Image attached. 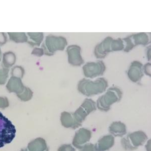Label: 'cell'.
<instances>
[{
	"label": "cell",
	"mask_w": 151,
	"mask_h": 151,
	"mask_svg": "<svg viewBox=\"0 0 151 151\" xmlns=\"http://www.w3.org/2000/svg\"><path fill=\"white\" fill-rule=\"evenodd\" d=\"M124 43V52H130L133 48L139 45L146 46L151 42L149 35L147 33L141 32L134 34L122 39Z\"/></svg>",
	"instance_id": "6"
},
{
	"label": "cell",
	"mask_w": 151,
	"mask_h": 151,
	"mask_svg": "<svg viewBox=\"0 0 151 151\" xmlns=\"http://www.w3.org/2000/svg\"><path fill=\"white\" fill-rule=\"evenodd\" d=\"M109 131L114 137H122L127 134V127L125 124L121 122H115L111 124Z\"/></svg>",
	"instance_id": "17"
},
{
	"label": "cell",
	"mask_w": 151,
	"mask_h": 151,
	"mask_svg": "<svg viewBox=\"0 0 151 151\" xmlns=\"http://www.w3.org/2000/svg\"><path fill=\"white\" fill-rule=\"evenodd\" d=\"M26 149L27 151H49L46 141L42 137H37L31 141Z\"/></svg>",
	"instance_id": "16"
},
{
	"label": "cell",
	"mask_w": 151,
	"mask_h": 151,
	"mask_svg": "<svg viewBox=\"0 0 151 151\" xmlns=\"http://www.w3.org/2000/svg\"><path fill=\"white\" fill-rule=\"evenodd\" d=\"M9 102L8 99L6 97H0V108L5 109L9 107Z\"/></svg>",
	"instance_id": "26"
},
{
	"label": "cell",
	"mask_w": 151,
	"mask_h": 151,
	"mask_svg": "<svg viewBox=\"0 0 151 151\" xmlns=\"http://www.w3.org/2000/svg\"><path fill=\"white\" fill-rule=\"evenodd\" d=\"M148 139V137L142 131H137L129 134L127 137L122 138L121 144L126 151H133L142 146Z\"/></svg>",
	"instance_id": "5"
},
{
	"label": "cell",
	"mask_w": 151,
	"mask_h": 151,
	"mask_svg": "<svg viewBox=\"0 0 151 151\" xmlns=\"http://www.w3.org/2000/svg\"><path fill=\"white\" fill-rule=\"evenodd\" d=\"M122 96V91L119 88H109L104 94L98 98L96 106L102 111H108L110 110L112 105L120 101Z\"/></svg>",
	"instance_id": "2"
},
{
	"label": "cell",
	"mask_w": 151,
	"mask_h": 151,
	"mask_svg": "<svg viewBox=\"0 0 151 151\" xmlns=\"http://www.w3.org/2000/svg\"><path fill=\"white\" fill-rule=\"evenodd\" d=\"M114 137L112 135H106L101 137L95 145L97 151H106L114 146Z\"/></svg>",
	"instance_id": "13"
},
{
	"label": "cell",
	"mask_w": 151,
	"mask_h": 151,
	"mask_svg": "<svg viewBox=\"0 0 151 151\" xmlns=\"http://www.w3.org/2000/svg\"><path fill=\"white\" fill-rule=\"evenodd\" d=\"M24 70L21 66H15L12 69L11 75L12 77L22 78L24 75Z\"/></svg>",
	"instance_id": "24"
},
{
	"label": "cell",
	"mask_w": 151,
	"mask_h": 151,
	"mask_svg": "<svg viewBox=\"0 0 151 151\" xmlns=\"http://www.w3.org/2000/svg\"><path fill=\"white\" fill-rule=\"evenodd\" d=\"M113 38L107 37L101 42L96 45L94 49V55L97 58H104L111 52V43Z\"/></svg>",
	"instance_id": "12"
},
{
	"label": "cell",
	"mask_w": 151,
	"mask_h": 151,
	"mask_svg": "<svg viewBox=\"0 0 151 151\" xmlns=\"http://www.w3.org/2000/svg\"><path fill=\"white\" fill-rule=\"evenodd\" d=\"M96 110L95 102L91 99L86 98L81 106L76 110L75 112L73 113V114L76 122L82 125V124L85 120L88 115Z\"/></svg>",
	"instance_id": "7"
},
{
	"label": "cell",
	"mask_w": 151,
	"mask_h": 151,
	"mask_svg": "<svg viewBox=\"0 0 151 151\" xmlns=\"http://www.w3.org/2000/svg\"><path fill=\"white\" fill-rule=\"evenodd\" d=\"M82 69L85 77L92 79L103 75L106 70V66L102 60H98L88 62L83 65Z\"/></svg>",
	"instance_id": "8"
},
{
	"label": "cell",
	"mask_w": 151,
	"mask_h": 151,
	"mask_svg": "<svg viewBox=\"0 0 151 151\" xmlns=\"http://www.w3.org/2000/svg\"><path fill=\"white\" fill-rule=\"evenodd\" d=\"M92 137V132L90 130L84 128H81L76 132L73 140V146L80 149L85 145L89 142Z\"/></svg>",
	"instance_id": "10"
},
{
	"label": "cell",
	"mask_w": 151,
	"mask_h": 151,
	"mask_svg": "<svg viewBox=\"0 0 151 151\" xmlns=\"http://www.w3.org/2000/svg\"><path fill=\"white\" fill-rule=\"evenodd\" d=\"M151 65L150 63H148L145 65L144 66H143L142 70L144 72L145 74L146 75L149 76L151 77Z\"/></svg>",
	"instance_id": "29"
},
{
	"label": "cell",
	"mask_w": 151,
	"mask_h": 151,
	"mask_svg": "<svg viewBox=\"0 0 151 151\" xmlns=\"http://www.w3.org/2000/svg\"><path fill=\"white\" fill-rule=\"evenodd\" d=\"M143 65L139 61H134L131 63L127 70V76L129 80L134 83L139 82L144 76Z\"/></svg>",
	"instance_id": "11"
},
{
	"label": "cell",
	"mask_w": 151,
	"mask_h": 151,
	"mask_svg": "<svg viewBox=\"0 0 151 151\" xmlns=\"http://www.w3.org/2000/svg\"><path fill=\"white\" fill-rule=\"evenodd\" d=\"M58 151H76V150L71 145L64 144L59 147Z\"/></svg>",
	"instance_id": "27"
},
{
	"label": "cell",
	"mask_w": 151,
	"mask_h": 151,
	"mask_svg": "<svg viewBox=\"0 0 151 151\" xmlns=\"http://www.w3.org/2000/svg\"><path fill=\"white\" fill-rule=\"evenodd\" d=\"M31 54L36 55L37 57H41L44 55V51L42 48L36 47V48H34L32 52H31Z\"/></svg>",
	"instance_id": "28"
},
{
	"label": "cell",
	"mask_w": 151,
	"mask_h": 151,
	"mask_svg": "<svg viewBox=\"0 0 151 151\" xmlns=\"http://www.w3.org/2000/svg\"><path fill=\"white\" fill-rule=\"evenodd\" d=\"M9 69L6 68L4 66L0 68V85L5 84L7 82L9 77Z\"/></svg>",
	"instance_id": "23"
},
{
	"label": "cell",
	"mask_w": 151,
	"mask_h": 151,
	"mask_svg": "<svg viewBox=\"0 0 151 151\" xmlns=\"http://www.w3.org/2000/svg\"><path fill=\"white\" fill-rule=\"evenodd\" d=\"M67 45L68 42L65 37L50 35L46 37L41 47L45 55L52 56L58 50H64Z\"/></svg>",
	"instance_id": "4"
},
{
	"label": "cell",
	"mask_w": 151,
	"mask_h": 151,
	"mask_svg": "<svg viewBox=\"0 0 151 151\" xmlns=\"http://www.w3.org/2000/svg\"><path fill=\"white\" fill-rule=\"evenodd\" d=\"M17 95L18 97L23 101H28L32 98L33 92L30 88L25 86L24 90L22 92Z\"/></svg>",
	"instance_id": "22"
},
{
	"label": "cell",
	"mask_w": 151,
	"mask_h": 151,
	"mask_svg": "<svg viewBox=\"0 0 151 151\" xmlns=\"http://www.w3.org/2000/svg\"><path fill=\"white\" fill-rule=\"evenodd\" d=\"M111 52H117L124 50V43L122 39L119 38L117 40L113 39L111 43Z\"/></svg>",
	"instance_id": "21"
},
{
	"label": "cell",
	"mask_w": 151,
	"mask_h": 151,
	"mask_svg": "<svg viewBox=\"0 0 151 151\" xmlns=\"http://www.w3.org/2000/svg\"><path fill=\"white\" fill-rule=\"evenodd\" d=\"M16 132L15 126L0 112V148L12 142Z\"/></svg>",
	"instance_id": "3"
},
{
	"label": "cell",
	"mask_w": 151,
	"mask_h": 151,
	"mask_svg": "<svg viewBox=\"0 0 151 151\" xmlns=\"http://www.w3.org/2000/svg\"><path fill=\"white\" fill-rule=\"evenodd\" d=\"M108 86V82L104 78H99L94 81L83 78L78 83L77 89L82 94L91 97L104 92Z\"/></svg>",
	"instance_id": "1"
},
{
	"label": "cell",
	"mask_w": 151,
	"mask_h": 151,
	"mask_svg": "<svg viewBox=\"0 0 151 151\" xmlns=\"http://www.w3.org/2000/svg\"><path fill=\"white\" fill-rule=\"evenodd\" d=\"M147 58L149 61L151 60V47H148L147 48Z\"/></svg>",
	"instance_id": "31"
},
{
	"label": "cell",
	"mask_w": 151,
	"mask_h": 151,
	"mask_svg": "<svg viewBox=\"0 0 151 151\" xmlns=\"http://www.w3.org/2000/svg\"><path fill=\"white\" fill-rule=\"evenodd\" d=\"M10 39L12 41L16 43H23L27 42L28 37L26 33L24 32L21 33H8Z\"/></svg>",
	"instance_id": "20"
},
{
	"label": "cell",
	"mask_w": 151,
	"mask_h": 151,
	"mask_svg": "<svg viewBox=\"0 0 151 151\" xmlns=\"http://www.w3.org/2000/svg\"><path fill=\"white\" fill-rule=\"evenodd\" d=\"M20 151H27V149H22Z\"/></svg>",
	"instance_id": "33"
},
{
	"label": "cell",
	"mask_w": 151,
	"mask_h": 151,
	"mask_svg": "<svg viewBox=\"0 0 151 151\" xmlns=\"http://www.w3.org/2000/svg\"><path fill=\"white\" fill-rule=\"evenodd\" d=\"M80 150V151H97L95 145L87 143Z\"/></svg>",
	"instance_id": "25"
},
{
	"label": "cell",
	"mask_w": 151,
	"mask_h": 151,
	"mask_svg": "<svg viewBox=\"0 0 151 151\" xmlns=\"http://www.w3.org/2000/svg\"><path fill=\"white\" fill-rule=\"evenodd\" d=\"M68 63L74 67H79L84 64L81 55V48L77 45H71L67 48Z\"/></svg>",
	"instance_id": "9"
},
{
	"label": "cell",
	"mask_w": 151,
	"mask_h": 151,
	"mask_svg": "<svg viewBox=\"0 0 151 151\" xmlns=\"http://www.w3.org/2000/svg\"><path fill=\"white\" fill-rule=\"evenodd\" d=\"M6 88L9 92H14L18 95L22 92L25 86L20 78L11 77L7 83Z\"/></svg>",
	"instance_id": "15"
},
{
	"label": "cell",
	"mask_w": 151,
	"mask_h": 151,
	"mask_svg": "<svg viewBox=\"0 0 151 151\" xmlns=\"http://www.w3.org/2000/svg\"><path fill=\"white\" fill-rule=\"evenodd\" d=\"M16 57L15 54L11 52H6L3 55V65L6 68L12 67L15 63Z\"/></svg>",
	"instance_id": "19"
},
{
	"label": "cell",
	"mask_w": 151,
	"mask_h": 151,
	"mask_svg": "<svg viewBox=\"0 0 151 151\" xmlns=\"http://www.w3.org/2000/svg\"><path fill=\"white\" fill-rule=\"evenodd\" d=\"M60 122L62 125L65 128L75 129L81 126L76 122L73 113L68 112L64 111L61 113Z\"/></svg>",
	"instance_id": "14"
},
{
	"label": "cell",
	"mask_w": 151,
	"mask_h": 151,
	"mask_svg": "<svg viewBox=\"0 0 151 151\" xmlns=\"http://www.w3.org/2000/svg\"><path fill=\"white\" fill-rule=\"evenodd\" d=\"M1 57H2V53H1V48H0V61H1Z\"/></svg>",
	"instance_id": "32"
},
{
	"label": "cell",
	"mask_w": 151,
	"mask_h": 151,
	"mask_svg": "<svg viewBox=\"0 0 151 151\" xmlns=\"http://www.w3.org/2000/svg\"><path fill=\"white\" fill-rule=\"evenodd\" d=\"M28 36L29 37V40L27 43L31 47L37 46L39 47L43 40V33L42 32L27 33Z\"/></svg>",
	"instance_id": "18"
},
{
	"label": "cell",
	"mask_w": 151,
	"mask_h": 151,
	"mask_svg": "<svg viewBox=\"0 0 151 151\" xmlns=\"http://www.w3.org/2000/svg\"><path fill=\"white\" fill-rule=\"evenodd\" d=\"M7 35L5 33L0 32V45H4L7 41Z\"/></svg>",
	"instance_id": "30"
}]
</instances>
